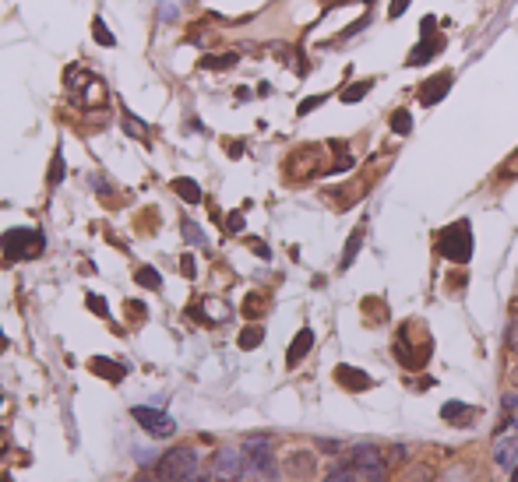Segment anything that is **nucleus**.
Here are the masks:
<instances>
[{
    "label": "nucleus",
    "mask_w": 518,
    "mask_h": 482,
    "mask_svg": "<svg viewBox=\"0 0 518 482\" xmlns=\"http://www.w3.org/2000/svg\"><path fill=\"white\" fill-rule=\"evenodd\" d=\"M437 250H441L448 261L465 264V261L473 257V232H469V222H455V225H448V229L441 232V240H437Z\"/></svg>",
    "instance_id": "7ed1b4c3"
},
{
    "label": "nucleus",
    "mask_w": 518,
    "mask_h": 482,
    "mask_svg": "<svg viewBox=\"0 0 518 482\" xmlns=\"http://www.w3.org/2000/svg\"><path fill=\"white\" fill-rule=\"evenodd\" d=\"M173 191L180 194L184 201H191V204H198V201H202V187H198L194 180H173Z\"/></svg>",
    "instance_id": "ddd939ff"
},
{
    "label": "nucleus",
    "mask_w": 518,
    "mask_h": 482,
    "mask_svg": "<svg viewBox=\"0 0 518 482\" xmlns=\"http://www.w3.org/2000/svg\"><path fill=\"white\" fill-rule=\"evenodd\" d=\"M335 381L342 387H349V391H370V387H374L370 374H363V370H356V366H338V370H335Z\"/></svg>",
    "instance_id": "9d476101"
},
{
    "label": "nucleus",
    "mask_w": 518,
    "mask_h": 482,
    "mask_svg": "<svg viewBox=\"0 0 518 482\" xmlns=\"http://www.w3.org/2000/svg\"><path fill=\"white\" fill-rule=\"evenodd\" d=\"M451 92V71H444V74H437V78H430V82H423V89H419V106H437L441 99Z\"/></svg>",
    "instance_id": "6e6552de"
},
{
    "label": "nucleus",
    "mask_w": 518,
    "mask_h": 482,
    "mask_svg": "<svg viewBox=\"0 0 518 482\" xmlns=\"http://www.w3.org/2000/svg\"><path fill=\"white\" fill-rule=\"evenodd\" d=\"M0 243H4L7 257H35L43 250V236L35 229H11Z\"/></svg>",
    "instance_id": "20e7f679"
},
{
    "label": "nucleus",
    "mask_w": 518,
    "mask_h": 482,
    "mask_svg": "<svg viewBox=\"0 0 518 482\" xmlns=\"http://www.w3.org/2000/svg\"><path fill=\"white\" fill-rule=\"evenodd\" d=\"M96 39H99V43H106V46H113V35L106 32L103 25H99V21H96Z\"/></svg>",
    "instance_id": "b1692460"
},
{
    "label": "nucleus",
    "mask_w": 518,
    "mask_h": 482,
    "mask_svg": "<svg viewBox=\"0 0 518 482\" xmlns=\"http://www.w3.org/2000/svg\"><path fill=\"white\" fill-rule=\"evenodd\" d=\"M180 264H184V275H187V279H194V257H184Z\"/></svg>",
    "instance_id": "a878e982"
},
{
    "label": "nucleus",
    "mask_w": 518,
    "mask_h": 482,
    "mask_svg": "<svg viewBox=\"0 0 518 482\" xmlns=\"http://www.w3.org/2000/svg\"><path fill=\"white\" fill-rule=\"evenodd\" d=\"M317 447H321V451H328V454H335V451H338V444H335V440H317Z\"/></svg>",
    "instance_id": "bb28decb"
},
{
    "label": "nucleus",
    "mask_w": 518,
    "mask_h": 482,
    "mask_svg": "<svg viewBox=\"0 0 518 482\" xmlns=\"http://www.w3.org/2000/svg\"><path fill=\"white\" fill-rule=\"evenodd\" d=\"M60 180H64V159L57 155V159H53V173H50V184H60Z\"/></svg>",
    "instance_id": "412c9836"
},
{
    "label": "nucleus",
    "mask_w": 518,
    "mask_h": 482,
    "mask_svg": "<svg viewBox=\"0 0 518 482\" xmlns=\"http://www.w3.org/2000/svg\"><path fill=\"white\" fill-rule=\"evenodd\" d=\"M211 472L219 479H240L243 476V451L236 447H219L215 458H211Z\"/></svg>",
    "instance_id": "423d86ee"
},
{
    "label": "nucleus",
    "mask_w": 518,
    "mask_h": 482,
    "mask_svg": "<svg viewBox=\"0 0 518 482\" xmlns=\"http://www.w3.org/2000/svg\"><path fill=\"white\" fill-rule=\"evenodd\" d=\"M311 345H314V331H311V327H304V331L293 338V345H290V352H286V363H290V366H297V363L311 352Z\"/></svg>",
    "instance_id": "9b49d317"
},
{
    "label": "nucleus",
    "mask_w": 518,
    "mask_h": 482,
    "mask_svg": "<svg viewBox=\"0 0 518 482\" xmlns=\"http://www.w3.org/2000/svg\"><path fill=\"white\" fill-rule=\"evenodd\" d=\"M184 232H187V240H194V243H202V232H198L194 225H184Z\"/></svg>",
    "instance_id": "c85d7f7f"
},
{
    "label": "nucleus",
    "mask_w": 518,
    "mask_h": 482,
    "mask_svg": "<svg viewBox=\"0 0 518 482\" xmlns=\"http://www.w3.org/2000/svg\"><path fill=\"white\" fill-rule=\"evenodd\" d=\"M243 476L275 479V458H272V440L268 437H250L243 444Z\"/></svg>",
    "instance_id": "f03ea898"
},
{
    "label": "nucleus",
    "mask_w": 518,
    "mask_h": 482,
    "mask_svg": "<svg viewBox=\"0 0 518 482\" xmlns=\"http://www.w3.org/2000/svg\"><path fill=\"white\" fill-rule=\"evenodd\" d=\"M512 482H518V465H515V469H512Z\"/></svg>",
    "instance_id": "72a5a7b5"
},
{
    "label": "nucleus",
    "mask_w": 518,
    "mask_h": 482,
    "mask_svg": "<svg viewBox=\"0 0 518 482\" xmlns=\"http://www.w3.org/2000/svg\"><path fill=\"white\" fill-rule=\"evenodd\" d=\"M360 243H363V225H360V229H353V236H349V247H346V254H342V268H349V264L356 261V254H360Z\"/></svg>",
    "instance_id": "4468645a"
},
{
    "label": "nucleus",
    "mask_w": 518,
    "mask_h": 482,
    "mask_svg": "<svg viewBox=\"0 0 518 482\" xmlns=\"http://www.w3.org/2000/svg\"><path fill=\"white\" fill-rule=\"evenodd\" d=\"M353 469L356 472H367V476H381L388 465H385V454L374 447V444H360V447H353Z\"/></svg>",
    "instance_id": "0eeeda50"
},
{
    "label": "nucleus",
    "mask_w": 518,
    "mask_h": 482,
    "mask_svg": "<svg viewBox=\"0 0 518 482\" xmlns=\"http://www.w3.org/2000/svg\"><path fill=\"white\" fill-rule=\"evenodd\" d=\"M494 461L501 465V469H515L518 465V430H515V437H501L497 444H494Z\"/></svg>",
    "instance_id": "1a4fd4ad"
},
{
    "label": "nucleus",
    "mask_w": 518,
    "mask_h": 482,
    "mask_svg": "<svg viewBox=\"0 0 518 482\" xmlns=\"http://www.w3.org/2000/svg\"><path fill=\"white\" fill-rule=\"evenodd\" d=\"M328 482H353V469H338L335 476H328Z\"/></svg>",
    "instance_id": "5701e85b"
},
{
    "label": "nucleus",
    "mask_w": 518,
    "mask_h": 482,
    "mask_svg": "<svg viewBox=\"0 0 518 482\" xmlns=\"http://www.w3.org/2000/svg\"><path fill=\"white\" fill-rule=\"evenodd\" d=\"M508 342H512V349H518V317H515V324H512V335H508Z\"/></svg>",
    "instance_id": "c756f323"
},
{
    "label": "nucleus",
    "mask_w": 518,
    "mask_h": 482,
    "mask_svg": "<svg viewBox=\"0 0 518 482\" xmlns=\"http://www.w3.org/2000/svg\"><path fill=\"white\" fill-rule=\"evenodd\" d=\"M155 476L162 482H191L198 476V454L194 447H173L155 461Z\"/></svg>",
    "instance_id": "f257e3e1"
},
{
    "label": "nucleus",
    "mask_w": 518,
    "mask_h": 482,
    "mask_svg": "<svg viewBox=\"0 0 518 482\" xmlns=\"http://www.w3.org/2000/svg\"><path fill=\"white\" fill-rule=\"evenodd\" d=\"M441 419H444V422H469L473 415H469V405H462V401H448V405L441 408Z\"/></svg>",
    "instance_id": "f8f14e48"
},
{
    "label": "nucleus",
    "mask_w": 518,
    "mask_h": 482,
    "mask_svg": "<svg viewBox=\"0 0 518 482\" xmlns=\"http://www.w3.org/2000/svg\"><path fill=\"white\" fill-rule=\"evenodd\" d=\"M226 225H229V232H240V229H243V215H229Z\"/></svg>",
    "instance_id": "393cba45"
},
{
    "label": "nucleus",
    "mask_w": 518,
    "mask_h": 482,
    "mask_svg": "<svg viewBox=\"0 0 518 482\" xmlns=\"http://www.w3.org/2000/svg\"><path fill=\"white\" fill-rule=\"evenodd\" d=\"M92 370H96V374H106L113 384H116V381H123V366H113V363H103V359H96V363H92Z\"/></svg>",
    "instance_id": "f3484780"
},
{
    "label": "nucleus",
    "mask_w": 518,
    "mask_h": 482,
    "mask_svg": "<svg viewBox=\"0 0 518 482\" xmlns=\"http://www.w3.org/2000/svg\"><path fill=\"white\" fill-rule=\"evenodd\" d=\"M402 458H406V447H402V444H395V447H388L385 465H395V461H402Z\"/></svg>",
    "instance_id": "aec40b11"
},
{
    "label": "nucleus",
    "mask_w": 518,
    "mask_h": 482,
    "mask_svg": "<svg viewBox=\"0 0 518 482\" xmlns=\"http://www.w3.org/2000/svg\"><path fill=\"white\" fill-rule=\"evenodd\" d=\"M512 384H518V366H515V370H512Z\"/></svg>",
    "instance_id": "473e14b6"
},
{
    "label": "nucleus",
    "mask_w": 518,
    "mask_h": 482,
    "mask_svg": "<svg viewBox=\"0 0 518 482\" xmlns=\"http://www.w3.org/2000/svg\"><path fill=\"white\" fill-rule=\"evenodd\" d=\"M261 338H265V331H261V327H247V331L240 335V349H258V345H261Z\"/></svg>",
    "instance_id": "a211bd4d"
},
{
    "label": "nucleus",
    "mask_w": 518,
    "mask_h": 482,
    "mask_svg": "<svg viewBox=\"0 0 518 482\" xmlns=\"http://www.w3.org/2000/svg\"><path fill=\"white\" fill-rule=\"evenodd\" d=\"M370 89H374V78H367V82H356V85L342 89V102H360V99L367 96Z\"/></svg>",
    "instance_id": "2eb2a0df"
},
{
    "label": "nucleus",
    "mask_w": 518,
    "mask_h": 482,
    "mask_svg": "<svg viewBox=\"0 0 518 482\" xmlns=\"http://www.w3.org/2000/svg\"><path fill=\"white\" fill-rule=\"evenodd\" d=\"M4 437H7V433H4V430H0V451H4V447H7V440H4Z\"/></svg>",
    "instance_id": "2f4dec72"
},
{
    "label": "nucleus",
    "mask_w": 518,
    "mask_h": 482,
    "mask_svg": "<svg viewBox=\"0 0 518 482\" xmlns=\"http://www.w3.org/2000/svg\"><path fill=\"white\" fill-rule=\"evenodd\" d=\"M321 102H324V96H317V99H307V102H304V106H300V113H311L314 106H321Z\"/></svg>",
    "instance_id": "cd10ccee"
},
{
    "label": "nucleus",
    "mask_w": 518,
    "mask_h": 482,
    "mask_svg": "<svg viewBox=\"0 0 518 482\" xmlns=\"http://www.w3.org/2000/svg\"><path fill=\"white\" fill-rule=\"evenodd\" d=\"M134 279H138V286H145V289H159V286H162V279H159L152 268H141Z\"/></svg>",
    "instance_id": "6ab92c4d"
},
{
    "label": "nucleus",
    "mask_w": 518,
    "mask_h": 482,
    "mask_svg": "<svg viewBox=\"0 0 518 482\" xmlns=\"http://www.w3.org/2000/svg\"><path fill=\"white\" fill-rule=\"evenodd\" d=\"M131 415H134V422L138 426H145L152 437H170L173 430H177V422L162 412V408H148V405H134L131 408Z\"/></svg>",
    "instance_id": "39448f33"
},
{
    "label": "nucleus",
    "mask_w": 518,
    "mask_h": 482,
    "mask_svg": "<svg viewBox=\"0 0 518 482\" xmlns=\"http://www.w3.org/2000/svg\"><path fill=\"white\" fill-rule=\"evenodd\" d=\"M131 482H162V479H159V476H134Z\"/></svg>",
    "instance_id": "7c9ffc66"
},
{
    "label": "nucleus",
    "mask_w": 518,
    "mask_h": 482,
    "mask_svg": "<svg viewBox=\"0 0 518 482\" xmlns=\"http://www.w3.org/2000/svg\"><path fill=\"white\" fill-rule=\"evenodd\" d=\"M392 130H395V134H409V130H413V116H409L406 109L392 113Z\"/></svg>",
    "instance_id": "dca6fc26"
},
{
    "label": "nucleus",
    "mask_w": 518,
    "mask_h": 482,
    "mask_svg": "<svg viewBox=\"0 0 518 482\" xmlns=\"http://www.w3.org/2000/svg\"><path fill=\"white\" fill-rule=\"evenodd\" d=\"M409 4H413V0H392V7H388V14H392V18H399V14H402V11H406Z\"/></svg>",
    "instance_id": "4be33fe9"
}]
</instances>
